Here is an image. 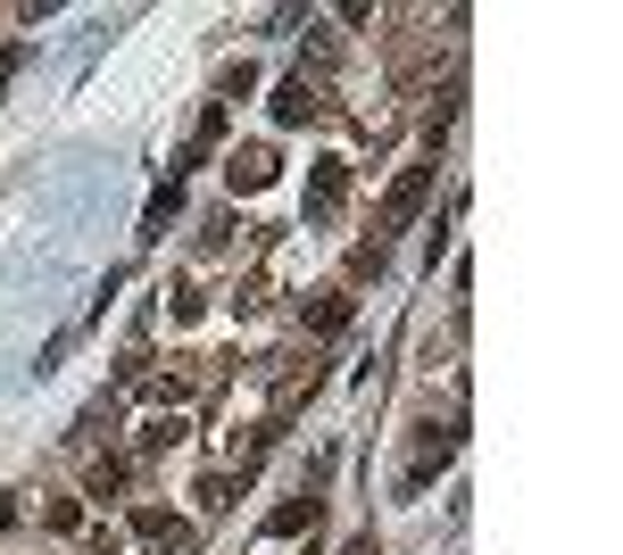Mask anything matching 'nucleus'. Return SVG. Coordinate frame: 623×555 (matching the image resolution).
<instances>
[{
  "instance_id": "obj_9",
  "label": "nucleus",
  "mask_w": 623,
  "mask_h": 555,
  "mask_svg": "<svg viewBox=\"0 0 623 555\" xmlns=\"http://www.w3.org/2000/svg\"><path fill=\"white\" fill-rule=\"evenodd\" d=\"M116 489H125V464H116V456H100V464H92V482H84V498H100V506H109Z\"/></svg>"
},
{
  "instance_id": "obj_11",
  "label": "nucleus",
  "mask_w": 623,
  "mask_h": 555,
  "mask_svg": "<svg viewBox=\"0 0 623 555\" xmlns=\"http://www.w3.org/2000/svg\"><path fill=\"white\" fill-rule=\"evenodd\" d=\"M175 440H183V415H151V423H142V448H151V456L175 448Z\"/></svg>"
},
{
  "instance_id": "obj_6",
  "label": "nucleus",
  "mask_w": 623,
  "mask_h": 555,
  "mask_svg": "<svg viewBox=\"0 0 623 555\" xmlns=\"http://www.w3.org/2000/svg\"><path fill=\"white\" fill-rule=\"evenodd\" d=\"M349 315H358V307H349V291H316V298L300 307V324H308V332H341Z\"/></svg>"
},
{
  "instance_id": "obj_1",
  "label": "nucleus",
  "mask_w": 623,
  "mask_h": 555,
  "mask_svg": "<svg viewBox=\"0 0 623 555\" xmlns=\"http://www.w3.org/2000/svg\"><path fill=\"white\" fill-rule=\"evenodd\" d=\"M424 200H433V167H408V174L391 183V200H382V233H399V224H408ZM382 233H375V241H382Z\"/></svg>"
},
{
  "instance_id": "obj_5",
  "label": "nucleus",
  "mask_w": 623,
  "mask_h": 555,
  "mask_svg": "<svg viewBox=\"0 0 623 555\" xmlns=\"http://www.w3.org/2000/svg\"><path fill=\"white\" fill-rule=\"evenodd\" d=\"M125 522H133V539H158V547H175V555L191 547V522H183V514H167V506H133Z\"/></svg>"
},
{
  "instance_id": "obj_2",
  "label": "nucleus",
  "mask_w": 623,
  "mask_h": 555,
  "mask_svg": "<svg viewBox=\"0 0 623 555\" xmlns=\"http://www.w3.org/2000/svg\"><path fill=\"white\" fill-rule=\"evenodd\" d=\"M275 174H283V158H275L266 141H249V149H233V158H225V183L233 191H266Z\"/></svg>"
},
{
  "instance_id": "obj_4",
  "label": "nucleus",
  "mask_w": 623,
  "mask_h": 555,
  "mask_svg": "<svg viewBox=\"0 0 623 555\" xmlns=\"http://www.w3.org/2000/svg\"><path fill=\"white\" fill-rule=\"evenodd\" d=\"M341 200H349V158H316V174H308V216H333Z\"/></svg>"
},
{
  "instance_id": "obj_8",
  "label": "nucleus",
  "mask_w": 623,
  "mask_h": 555,
  "mask_svg": "<svg viewBox=\"0 0 623 555\" xmlns=\"http://www.w3.org/2000/svg\"><path fill=\"white\" fill-rule=\"evenodd\" d=\"M175 207H183V183H158V191H151V207H142V241H158V233H167Z\"/></svg>"
},
{
  "instance_id": "obj_10",
  "label": "nucleus",
  "mask_w": 623,
  "mask_h": 555,
  "mask_svg": "<svg viewBox=\"0 0 623 555\" xmlns=\"http://www.w3.org/2000/svg\"><path fill=\"white\" fill-rule=\"evenodd\" d=\"M233 489H242L233 473H208V482H200V514H225V506H233Z\"/></svg>"
},
{
  "instance_id": "obj_7",
  "label": "nucleus",
  "mask_w": 623,
  "mask_h": 555,
  "mask_svg": "<svg viewBox=\"0 0 623 555\" xmlns=\"http://www.w3.org/2000/svg\"><path fill=\"white\" fill-rule=\"evenodd\" d=\"M266 531H275V539H300V531H316V498H283L275 514H266Z\"/></svg>"
},
{
  "instance_id": "obj_3",
  "label": "nucleus",
  "mask_w": 623,
  "mask_h": 555,
  "mask_svg": "<svg viewBox=\"0 0 623 555\" xmlns=\"http://www.w3.org/2000/svg\"><path fill=\"white\" fill-rule=\"evenodd\" d=\"M316 116H324L316 83H308V75H283V83H275V125H316Z\"/></svg>"
},
{
  "instance_id": "obj_12",
  "label": "nucleus",
  "mask_w": 623,
  "mask_h": 555,
  "mask_svg": "<svg viewBox=\"0 0 623 555\" xmlns=\"http://www.w3.org/2000/svg\"><path fill=\"white\" fill-rule=\"evenodd\" d=\"M216 92H225V100H249V92H258V67H249V58H242V67H225V83H216Z\"/></svg>"
}]
</instances>
